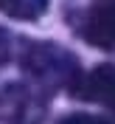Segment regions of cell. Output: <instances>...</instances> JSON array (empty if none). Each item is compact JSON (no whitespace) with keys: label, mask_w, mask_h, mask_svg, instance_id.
Wrapping results in <instances>:
<instances>
[{"label":"cell","mask_w":115,"mask_h":124,"mask_svg":"<svg viewBox=\"0 0 115 124\" xmlns=\"http://www.w3.org/2000/svg\"><path fill=\"white\" fill-rule=\"evenodd\" d=\"M70 90L79 99L98 101V104H104L115 113V65H98L95 70L79 76L70 85Z\"/></svg>","instance_id":"7a4b0ae2"},{"label":"cell","mask_w":115,"mask_h":124,"mask_svg":"<svg viewBox=\"0 0 115 124\" xmlns=\"http://www.w3.org/2000/svg\"><path fill=\"white\" fill-rule=\"evenodd\" d=\"M84 39L95 48L115 51V0L93 6L84 17Z\"/></svg>","instance_id":"3957f363"},{"label":"cell","mask_w":115,"mask_h":124,"mask_svg":"<svg viewBox=\"0 0 115 124\" xmlns=\"http://www.w3.org/2000/svg\"><path fill=\"white\" fill-rule=\"evenodd\" d=\"M59 124H109V121L98 118V116H90V113H73V116H65Z\"/></svg>","instance_id":"5b68a950"},{"label":"cell","mask_w":115,"mask_h":124,"mask_svg":"<svg viewBox=\"0 0 115 124\" xmlns=\"http://www.w3.org/2000/svg\"><path fill=\"white\" fill-rule=\"evenodd\" d=\"M25 68L39 79L54 76L56 82H68V85H73L79 79L73 56H68L65 51H56L54 45H34L25 56Z\"/></svg>","instance_id":"6da1fadb"},{"label":"cell","mask_w":115,"mask_h":124,"mask_svg":"<svg viewBox=\"0 0 115 124\" xmlns=\"http://www.w3.org/2000/svg\"><path fill=\"white\" fill-rule=\"evenodd\" d=\"M48 0H0V11L14 20H37L45 14Z\"/></svg>","instance_id":"277c9868"}]
</instances>
